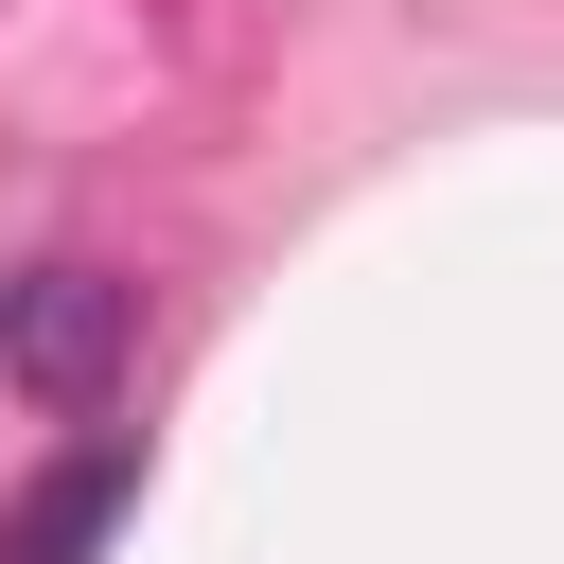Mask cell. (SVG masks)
Masks as SVG:
<instances>
[{
  "label": "cell",
  "mask_w": 564,
  "mask_h": 564,
  "mask_svg": "<svg viewBox=\"0 0 564 564\" xmlns=\"http://www.w3.org/2000/svg\"><path fill=\"white\" fill-rule=\"evenodd\" d=\"M123 352H141V282H106V264H35V282H0V370H18L53 423H88V405L123 388Z\"/></svg>",
  "instance_id": "obj_1"
},
{
  "label": "cell",
  "mask_w": 564,
  "mask_h": 564,
  "mask_svg": "<svg viewBox=\"0 0 564 564\" xmlns=\"http://www.w3.org/2000/svg\"><path fill=\"white\" fill-rule=\"evenodd\" d=\"M123 511H141V441H70V458L0 511V564H88Z\"/></svg>",
  "instance_id": "obj_2"
}]
</instances>
